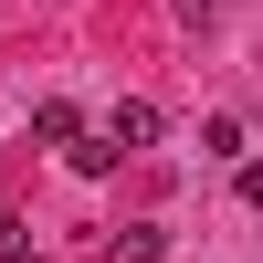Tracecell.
I'll list each match as a JSON object with an SVG mask.
<instances>
[{
    "instance_id": "obj_1",
    "label": "cell",
    "mask_w": 263,
    "mask_h": 263,
    "mask_svg": "<svg viewBox=\"0 0 263 263\" xmlns=\"http://www.w3.org/2000/svg\"><path fill=\"white\" fill-rule=\"evenodd\" d=\"M105 137H116L126 158H137V147H158V105H147V95H116V105H105Z\"/></svg>"
},
{
    "instance_id": "obj_2",
    "label": "cell",
    "mask_w": 263,
    "mask_h": 263,
    "mask_svg": "<svg viewBox=\"0 0 263 263\" xmlns=\"http://www.w3.org/2000/svg\"><path fill=\"white\" fill-rule=\"evenodd\" d=\"M168 253V221H126L116 242H105V263H158Z\"/></svg>"
},
{
    "instance_id": "obj_3",
    "label": "cell",
    "mask_w": 263,
    "mask_h": 263,
    "mask_svg": "<svg viewBox=\"0 0 263 263\" xmlns=\"http://www.w3.org/2000/svg\"><path fill=\"white\" fill-rule=\"evenodd\" d=\"M116 158H126V147H116V137H105V126H84V137H74V147H63V168H84V179H105V168H116Z\"/></svg>"
},
{
    "instance_id": "obj_4",
    "label": "cell",
    "mask_w": 263,
    "mask_h": 263,
    "mask_svg": "<svg viewBox=\"0 0 263 263\" xmlns=\"http://www.w3.org/2000/svg\"><path fill=\"white\" fill-rule=\"evenodd\" d=\"M32 137H42V147H74V137H84V116H74L63 95H42V105H32Z\"/></svg>"
},
{
    "instance_id": "obj_5",
    "label": "cell",
    "mask_w": 263,
    "mask_h": 263,
    "mask_svg": "<svg viewBox=\"0 0 263 263\" xmlns=\"http://www.w3.org/2000/svg\"><path fill=\"white\" fill-rule=\"evenodd\" d=\"M0 263H32V242H21V211H0Z\"/></svg>"
},
{
    "instance_id": "obj_6",
    "label": "cell",
    "mask_w": 263,
    "mask_h": 263,
    "mask_svg": "<svg viewBox=\"0 0 263 263\" xmlns=\"http://www.w3.org/2000/svg\"><path fill=\"white\" fill-rule=\"evenodd\" d=\"M232 190H242V211H263V158H242V168H232Z\"/></svg>"
}]
</instances>
